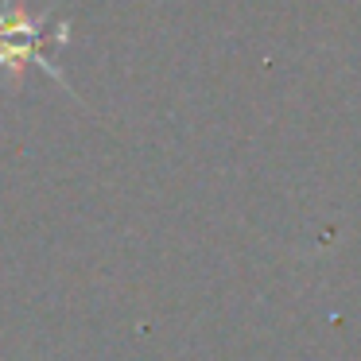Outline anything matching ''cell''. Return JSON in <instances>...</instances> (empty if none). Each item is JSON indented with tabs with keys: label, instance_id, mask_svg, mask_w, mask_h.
<instances>
[{
	"label": "cell",
	"instance_id": "1",
	"mask_svg": "<svg viewBox=\"0 0 361 361\" xmlns=\"http://www.w3.org/2000/svg\"><path fill=\"white\" fill-rule=\"evenodd\" d=\"M47 43H71V24L66 20L51 24V12H32L20 0H4L0 4V71H8L12 82H20V74L27 66H39L71 94L66 74L43 55Z\"/></svg>",
	"mask_w": 361,
	"mask_h": 361
}]
</instances>
